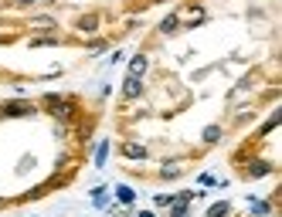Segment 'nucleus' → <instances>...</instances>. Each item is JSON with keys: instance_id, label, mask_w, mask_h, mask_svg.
I'll list each match as a JSON object with an SVG mask.
<instances>
[{"instance_id": "1", "label": "nucleus", "mask_w": 282, "mask_h": 217, "mask_svg": "<svg viewBox=\"0 0 282 217\" xmlns=\"http://www.w3.org/2000/svg\"><path fill=\"white\" fill-rule=\"evenodd\" d=\"M140 92H143L140 78H136V75H129V78H126V88H123V95H126V99H136Z\"/></svg>"}, {"instance_id": "2", "label": "nucleus", "mask_w": 282, "mask_h": 217, "mask_svg": "<svg viewBox=\"0 0 282 217\" xmlns=\"http://www.w3.org/2000/svg\"><path fill=\"white\" fill-rule=\"evenodd\" d=\"M123 153H126V156H133V159H143V156H146V149H143V146H136V143H126V146H123Z\"/></svg>"}, {"instance_id": "3", "label": "nucleus", "mask_w": 282, "mask_h": 217, "mask_svg": "<svg viewBox=\"0 0 282 217\" xmlns=\"http://www.w3.org/2000/svg\"><path fill=\"white\" fill-rule=\"evenodd\" d=\"M143 68H146V58H143V55H140V58H133V68H129V72L140 78V72H143Z\"/></svg>"}, {"instance_id": "4", "label": "nucleus", "mask_w": 282, "mask_h": 217, "mask_svg": "<svg viewBox=\"0 0 282 217\" xmlns=\"http://www.w3.org/2000/svg\"><path fill=\"white\" fill-rule=\"evenodd\" d=\"M160 31H163V34H170V31H177V14H173V17H167V21H163V28H160Z\"/></svg>"}, {"instance_id": "5", "label": "nucleus", "mask_w": 282, "mask_h": 217, "mask_svg": "<svg viewBox=\"0 0 282 217\" xmlns=\"http://www.w3.org/2000/svg\"><path fill=\"white\" fill-rule=\"evenodd\" d=\"M96 24H99L96 17H82V24H78V28H82V31H96Z\"/></svg>"}, {"instance_id": "6", "label": "nucleus", "mask_w": 282, "mask_h": 217, "mask_svg": "<svg viewBox=\"0 0 282 217\" xmlns=\"http://www.w3.org/2000/svg\"><path fill=\"white\" fill-rule=\"evenodd\" d=\"M221 214H228V203H214V207H211V217H221Z\"/></svg>"}, {"instance_id": "7", "label": "nucleus", "mask_w": 282, "mask_h": 217, "mask_svg": "<svg viewBox=\"0 0 282 217\" xmlns=\"http://www.w3.org/2000/svg\"><path fill=\"white\" fill-rule=\"evenodd\" d=\"M17 7H31V4H38V0H14Z\"/></svg>"}]
</instances>
